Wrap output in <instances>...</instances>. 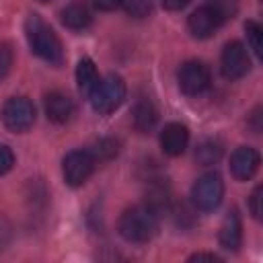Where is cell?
Wrapping results in <instances>:
<instances>
[{
    "instance_id": "cell-1",
    "label": "cell",
    "mask_w": 263,
    "mask_h": 263,
    "mask_svg": "<svg viewBox=\"0 0 263 263\" xmlns=\"http://www.w3.org/2000/svg\"><path fill=\"white\" fill-rule=\"evenodd\" d=\"M25 35L29 41L31 51L47 62L49 66H62L64 64V47L55 31L39 16V14H29L25 21Z\"/></svg>"
},
{
    "instance_id": "cell-2",
    "label": "cell",
    "mask_w": 263,
    "mask_h": 263,
    "mask_svg": "<svg viewBox=\"0 0 263 263\" xmlns=\"http://www.w3.org/2000/svg\"><path fill=\"white\" fill-rule=\"evenodd\" d=\"M117 228L127 242H148L158 230V216L148 205H134L119 216Z\"/></svg>"
},
{
    "instance_id": "cell-3",
    "label": "cell",
    "mask_w": 263,
    "mask_h": 263,
    "mask_svg": "<svg viewBox=\"0 0 263 263\" xmlns=\"http://www.w3.org/2000/svg\"><path fill=\"white\" fill-rule=\"evenodd\" d=\"M90 105L97 113L101 115H109L115 109H119V105L125 99V82L121 76L117 74H109L105 78H99L97 86L90 90L88 95Z\"/></svg>"
},
{
    "instance_id": "cell-4",
    "label": "cell",
    "mask_w": 263,
    "mask_h": 263,
    "mask_svg": "<svg viewBox=\"0 0 263 263\" xmlns=\"http://www.w3.org/2000/svg\"><path fill=\"white\" fill-rule=\"evenodd\" d=\"M224 197V181L218 173L210 171L197 177L191 187V201L199 212H214Z\"/></svg>"
},
{
    "instance_id": "cell-5",
    "label": "cell",
    "mask_w": 263,
    "mask_h": 263,
    "mask_svg": "<svg viewBox=\"0 0 263 263\" xmlns=\"http://www.w3.org/2000/svg\"><path fill=\"white\" fill-rule=\"evenodd\" d=\"M0 117L6 129L23 134L35 123V105L27 97H12L2 105Z\"/></svg>"
},
{
    "instance_id": "cell-6",
    "label": "cell",
    "mask_w": 263,
    "mask_h": 263,
    "mask_svg": "<svg viewBox=\"0 0 263 263\" xmlns=\"http://www.w3.org/2000/svg\"><path fill=\"white\" fill-rule=\"evenodd\" d=\"M97 160L92 156L90 150H72L64 156L62 160V175H64V181L66 185L70 187H80L86 183V179L90 177L92 168H95Z\"/></svg>"
},
{
    "instance_id": "cell-7",
    "label": "cell",
    "mask_w": 263,
    "mask_h": 263,
    "mask_svg": "<svg viewBox=\"0 0 263 263\" xmlns=\"http://www.w3.org/2000/svg\"><path fill=\"white\" fill-rule=\"evenodd\" d=\"M177 80H179V88L183 95L187 97H197L201 95L203 90H208L210 86V68L199 62V60H189L185 62L181 68H179V74H177Z\"/></svg>"
},
{
    "instance_id": "cell-8",
    "label": "cell",
    "mask_w": 263,
    "mask_h": 263,
    "mask_svg": "<svg viewBox=\"0 0 263 263\" xmlns=\"http://www.w3.org/2000/svg\"><path fill=\"white\" fill-rule=\"evenodd\" d=\"M220 68H222L224 78H228V80H238V78L247 76L251 70V58H249L247 47L240 41L226 43L222 49Z\"/></svg>"
},
{
    "instance_id": "cell-9",
    "label": "cell",
    "mask_w": 263,
    "mask_h": 263,
    "mask_svg": "<svg viewBox=\"0 0 263 263\" xmlns=\"http://www.w3.org/2000/svg\"><path fill=\"white\" fill-rule=\"evenodd\" d=\"M222 25H224L222 18L216 14V10L208 2H203L199 8H195L189 14V18H187V29H189V33L195 39H208V37H212Z\"/></svg>"
},
{
    "instance_id": "cell-10",
    "label": "cell",
    "mask_w": 263,
    "mask_h": 263,
    "mask_svg": "<svg viewBox=\"0 0 263 263\" xmlns=\"http://www.w3.org/2000/svg\"><path fill=\"white\" fill-rule=\"evenodd\" d=\"M261 164V156L251 146H240L230 156V173L238 181H249Z\"/></svg>"
},
{
    "instance_id": "cell-11",
    "label": "cell",
    "mask_w": 263,
    "mask_h": 263,
    "mask_svg": "<svg viewBox=\"0 0 263 263\" xmlns=\"http://www.w3.org/2000/svg\"><path fill=\"white\" fill-rule=\"evenodd\" d=\"M189 144V129L179 123V121H171L162 127L160 132V148L164 150V154L168 156H181L185 152Z\"/></svg>"
},
{
    "instance_id": "cell-12",
    "label": "cell",
    "mask_w": 263,
    "mask_h": 263,
    "mask_svg": "<svg viewBox=\"0 0 263 263\" xmlns=\"http://www.w3.org/2000/svg\"><path fill=\"white\" fill-rule=\"evenodd\" d=\"M43 107H45L47 119L53 121V123H66V121H70V117H72V113H74V103H72V99H70L68 95L60 92V90L49 92V95L45 97Z\"/></svg>"
},
{
    "instance_id": "cell-13",
    "label": "cell",
    "mask_w": 263,
    "mask_h": 263,
    "mask_svg": "<svg viewBox=\"0 0 263 263\" xmlns=\"http://www.w3.org/2000/svg\"><path fill=\"white\" fill-rule=\"evenodd\" d=\"M220 247L226 251H238L240 240H242V222H240V214L236 210H230L220 226V234H218Z\"/></svg>"
},
{
    "instance_id": "cell-14",
    "label": "cell",
    "mask_w": 263,
    "mask_h": 263,
    "mask_svg": "<svg viewBox=\"0 0 263 263\" xmlns=\"http://www.w3.org/2000/svg\"><path fill=\"white\" fill-rule=\"evenodd\" d=\"M132 121H134V127L142 134L146 132H152L156 121H158V111L154 107V103L146 97H142L136 105H134V111H132Z\"/></svg>"
},
{
    "instance_id": "cell-15",
    "label": "cell",
    "mask_w": 263,
    "mask_h": 263,
    "mask_svg": "<svg viewBox=\"0 0 263 263\" xmlns=\"http://www.w3.org/2000/svg\"><path fill=\"white\" fill-rule=\"evenodd\" d=\"M62 23H64V27H68L72 31H82L92 23V14L86 8V4L72 2L62 10Z\"/></svg>"
},
{
    "instance_id": "cell-16",
    "label": "cell",
    "mask_w": 263,
    "mask_h": 263,
    "mask_svg": "<svg viewBox=\"0 0 263 263\" xmlns=\"http://www.w3.org/2000/svg\"><path fill=\"white\" fill-rule=\"evenodd\" d=\"M168 201H171V191H168V185L166 183H160V181H154L150 183L148 191H146V203L156 216H160L162 212L168 210Z\"/></svg>"
},
{
    "instance_id": "cell-17",
    "label": "cell",
    "mask_w": 263,
    "mask_h": 263,
    "mask_svg": "<svg viewBox=\"0 0 263 263\" xmlns=\"http://www.w3.org/2000/svg\"><path fill=\"white\" fill-rule=\"evenodd\" d=\"M76 82H78V88L82 95H90V90L97 86L99 82V72H97V66L90 58H82L76 66Z\"/></svg>"
},
{
    "instance_id": "cell-18",
    "label": "cell",
    "mask_w": 263,
    "mask_h": 263,
    "mask_svg": "<svg viewBox=\"0 0 263 263\" xmlns=\"http://www.w3.org/2000/svg\"><path fill=\"white\" fill-rule=\"evenodd\" d=\"M195 158L203 166H210V164L218 162L222 158V144L216 142V140H203L195 150Z\"/></svg>"
},
{
    "instance_id": "cell-19",
    "label": "cell",
    "mask_w": 263,
    "mask_h": 263,
    "mask_svg": "<svg viewBox=\"0 0 263 263\" xmlns=\"http://www.w3.org/2000/svg\"><path fill=\"white\" fill-rule=\"evenodd\" d=\"M90 152H92L95 160H111L119 152V142L115 138H101Z\"/></svg>"
},
{
    "instance_id": "cell-20",
    "label": "cell",
    "mask_w": 263,
    "mask_h": 263,
    "mask_svg": "<svg viewBox=\"0 0 263 263\" xmlns=\"http://www.w3.org/2000/svg\"><path fill=\"white\" fill-rule=\"evenodd\" d=\"M205 2L216 10V14L222 18V23L234 18L238 12V0H205Z\"/></svg>"
},
{
    "instance_id": "cell-21",
    "label": "cell",
    "mask_w": 263,
    "mask_h": 263,
    "mask_svg": "<svg viewBox=\"0 0 263 263\" xmlns=\"http://www.w3.org/2000/svg\"><path fill=\"white\" fill-rule=\"evenodd\" d=\"M245 33H247V41L249 47L253 49L255 55H261V37H263V29L257 21H247L245 23Z\"/></svg>"
},
{
    "instance_id": "cell-22",
    "label": "cell",
    "mask_w": 263,
    "mask_h": 263,
    "mask_svg": "<svg viewBox=\"0 0 263 263\" xmlns=\"http://www.w3.org/2000/svg\"><path fill=\"white\" fill-rule=\"evenodd\" d=\"M123 6L127 14L134 18H144L152 12V0H125Z\"/></svg>"
},
{
    "instance_id": "cell-23",
    "label": "cell",
    "mask_w": 263,
    "mask_h": 263,
    "mask_svg": "<svg viewBox=\"0 0 263 263\" xmlns=\"http://www.w3.org/2000/svg\"><path fill=\"white\" fill-rule=\"evenodd\" d=\"M12 49L8 43H0V80L6 78V74L12 68Z\"/></svg>"
},
{
    "instance_id": "cell-24",
    "label": "cell",
    "mask_w": 263,
    "mask_h": 263,
    "mask_svg": "<svg viewBox=\"0 0 263 263\" xmlns=\"http://www.w3.org/2000/svg\"><path fill=\"white\" fill-rule=\"evenodd\" d=\"M261 193H263V187L261 185H257L255 189H253V193H251V197H249V210H251V214H253V218L255 220H261Z\"/></svg>"
},
{
    "instance_id": "cell-25",
    "label": "cell",
    "mask_w": 263,
    "mask_h": 263,
    "mask_svg": "<svg viewBox=\"0 0 263 263\" xmlns=\"http://www.w3.org/2000/svg\"><path fill=\"white\" fill-rule=\"evenodd\" d=\"M12 166H14V154H12V150L8 146L0 144V175L8 173Z\"/></svg>"
},
{
    "instance_id": "cell-26",
    "label": "cell",
    "mask_w": 263,
    "mask_h": 263,
    "mask_svg": "<svg viewBox=\"0 0 263 263\" xmlns=\"http://www.w3.org/2000/svg\"><path fill=\"white\" fill-rule=\"evenodd\" d=\"M92 2H95V6H97L99 10L109 12V10H115V8L123 6V2H125V0H92Z\"/></svg>"
},
{
    "instance_id": "cell-27",
    "label": "cell",
    "mask_w": 263,
    "mask_h": 263,
    "mask_svg": "<svg viewBox=\"0 0 263 263\" xmlns=\"http://www.w3.org/2000/svg\"><path fill=\"white\" fill-rule=\"evenodd\" d=\"M166 10H183L191 0H160Z\"/></svg>"
},
{
    "instance_id": "cell-28",
    "label": "cell",
    "mask_w": 263,
    "mask_h": 263,
    "mask_svg": "<svg viewBox=\"0 0 263 263\" xmlns=\"http://www.w3.org/2000/svg\"><path fill=\"white\" fill-rule=\"evenodd\" d=\"M201 259H208V261H220V257L214 255V253H193V255L189 257V261H201Z\"/></svg>"
},
{
    "instance_id": "cell-29",
    "label": "cell",
    "mask_w": 263,
    "mask_h": 263,
    "mask_svg": "<svg viewBox=\"0 0 263 263\" xmlns=\"http://www.w3.org/2000/svg\"><path fill=\"white\" fill-rule=\"evenodd\" d=\"M39 2H49V0H39Z\"/></svg>"
}]
</instances>
